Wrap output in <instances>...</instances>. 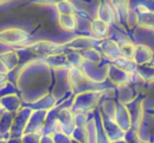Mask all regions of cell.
Returning <instances> with one entry per match:
<instances>
[{
  "label": "cell",
  "mask_w": 154,
  "mask_h": 143,
  "mask_svg": "<svg viewBox=\"0 0 154 143\" xmlns=\"http://www.w3.org/2000/svg\"><path fill=\"white\" fill-rule=\"evenodd\" d=\"M95 119H97V143H111L109 138H108L107 134H106L105 130H104L100 110H97V112H95Z\"/></svg>",
  "instance_id": "9c48e42d"
},
{
  "label": "cell",
  "mask_w": 154,
  "mask_h": 143,
  "mask_svg": "<svg viewBox=\"0 0 154 143\" xmlns=\"http://www.w3.org/2000/svg\"><path fill=\"white\" fill-rule=\"evenodd\" d=\"M136 131L142 141L154 143V113L146 112Z\"/></svg>",
  "instance_id": "6da1fadb"
},
{
  "label": "cell",
  "mask_w": 154,
  "mask_h": 143,
  "mask_svg": "<svg viewBox=\"0 0 154 143\" xmlns=\"http://www.w3.org/2000/svg\"><path fill=\"white\" fill-rule=\"evenodd\" d=\"M151 58V51L149 50L147 47L145 46H138L137 49H135V53H134V58L136 62L143 63L149 61Z\"/></svg>",
  "instance_id": "30bf717a"
},
{
  "label": "cell",
  "mask_w": 154,
  "mask_h": 143,
  "mask_svg": "<svg viewBox=\"0 0 154 143\" xmlns=\"http://www.w3.org/2000/svg\"><path fill=\"white\" fill-rule=\"evenodd\" d=\"M100 95L97 93H90L87 95H82L78 97L75 105L72 107L73 113H88V112H93V109L97 107V101H99Z\"/></svg>",
  "instance_id": "7a4b0ae2"
},
{
  "label": "cell",
  "mask_w": 154,
  "mask_h": 143,
  "mask_svg": "<svg viewBox=\"0 0 154 143\" xmlns=\"http://www.w3.org/2000/svg\"><path fill=\"white\" fill-rule=\"evenodd\" d=\"M101 113V112H100ZM101 118H102V122H103V127L104 130H105L106 134H107L108 138L111 142L116 141V140H121L124 139V136H125V133L122 129L118 125V123L116 122L114 119H110L107 118V117L103 116L101 114Z\"/></svg>",
  "instance_id": "277c9868"
},
{
  "label": "cell",
  "mask_w": 154,
  "mask_h": 143,
  "mask_svg": "<svg viewBox=\"0 0 154 143\" xmlns=\"http://www.w3.org/2000/svg\"><path fill=\"white\" fill-rule=\"evenodd\" d=\"M116 110H118V103L113 100H106L101 105L100 112L103 116L110 119H116Z\"/></svg>",
  "instance_id": "ba28073f"
},
{
  "label": "cell",
  "mask_w": 154,
  "mask_h": 143,
  "mask_svg": "<svg viewBox=\"0 0 154 143\" xmlns=\"http://www.w3.org/2000/svg\"><path fill=\"white\" fill-rule=\"evenodd\" d=\"M143 143H149V142H144V141H143Z\"/></svg>",
  "instance_id": "5bb4252c"
},
{
  "label": "cell",
  "mask_w": 154,
  "mask_h": 143,
  "mask_svg": "<svg viewBox=\"0 0 154 143\" xmlns=\"http://www.w3.org/2000/svg\"><path fill=\"white\" fill-rule=\"evenodd\" d=\"M127 108H128V111H129L130 117H131L132 129L137 130V127L142 123L145 113H146L144 100H134L131 103L127 105Z\"/></svg>",
  "instance_id": "5b68a950"
},
{
  "label": "cell",
  "mask_w": 154,
  "mask_h": 143,
  "mask_svg": "<svg viewBox=\"0 0 154 143\" xmlns=\"http://www.w3.org/2000/svg\"><path fill=\"white\" fill-rule=\"evenodd\" d=\"M124 140L127 143H143L137 134V131L134 129H131L128 132H126L125 136H124Z\"/></svg>",
  "instance_id": "8fae6325"
},
{
  "label": "cell",
  "mask_w": 154,
  "mask_h": 143,
  "mask_svg": "<svg viewBox=\"0 0 154 143\" xmlns=\"http://www.w3.org/2000/svg\"><path fill=\"white\" fill-rule=\"evenodd\" d=\"M58 125H59V132L70 136L72 135L75 129V113L71 110L65 109L62 110L61 113L58 114Z\"/></svg>",
  "instance_id": "3957f363"
},
{
  "label": "cell",
  "mask_w": 154,
  "mask_h": 143,
  "mask_svg": "<svg viewBox=\"0 0 154 143\" xmlns=\"http://www.w3.org/2000/svg\"><path fill=\"white\" fill-rule=\"evenodd\" d=\"M114 120L124 132H128L129 130L132 129L131 117H130L127 106L118 103V110H116V115Z\"/></svg>",
  "instance_id": "8992f818"
},
{
  "label": "cell",
  "mask_w": 154,
  "mask_h": 143,
  "mask_svg": "<svg viewBox=\"0 0 154 143\" xmlns=\"http://www.w3.org/2000/svg\"><path fill=\"white\" fill-rule=\"evenodd\" d=\"M86 129H87L88 143H97V119H95V112H91V114H89Z\"/></svg>",
  "instance_id": "52a82bcc"
},
{
  "label": "cell",
  "mask_w": 154,
  "mask_h": 143,
  "mask_svg": "<svg viewBox=\"0 0 154 143\" xmlns=\"http://www.w3.org/2000/svg\"><path fill=\"white\" fill-rule=\"evenodd\" d=\"M111 143H127V142H126L124 139H121V140H116V141H113V142H111Z\"/></svg>",
  "instance_id": "7c38bea8"
},
{
  "label": "cell",
  "mask_w": 154,
  "mask_h": 143,
  "mask_svg": "<svg viewBox=\"0 0 154 143\" xmlns=\"http://www.w3.org/2000/svg\"><path fill=\"white\" fill-rule=\"evenodd\" d=\"M72 143H80V142H78V141H75V140H72Z\"/></svg>",
  "instance_id": "4fadbf2b"
}]
</instances>
